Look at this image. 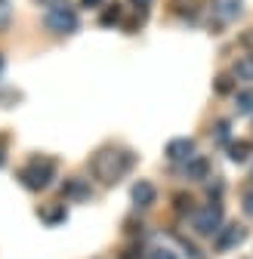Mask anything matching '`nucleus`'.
<instances>
[{
  "mask_svg": "<svg viewBox=\"0 0 253 259\" xmlns=\"http://www.w3.org/2000/svg\"><path fill=\"white\" fill-rule=\"evenodd\" d=\"M130 167H133V154H130V151H111V148H108V151H99L96 157H93V164H90L93 176L102 179L105 185L117 182Z\"/></svg>",
  "mask_w": 253,
  "mask_h": 259,
  "instance_id": "f257e3e1",
  "label": "nucleus"
},
{
  "mask_svg": "<svg viewBox=\"0 0 253 259\" xmlns=\"http://www.w3.org/2000/svg\"><path fill=\"white\" fill-rule=\"evenodd\" d=\"M56 176V160L53 157H34V160H28V164L19 170V182L31 191H40L53 182Z\"/></svg>",
  "mask_w": 253,
  "mask_h": 259,
  "instance_id": "f03ea898",
  "label": "nucleus"
},
{
  "mask_svg": "<svg viewBox=\"0 0 253 259\" xmlns=\"http://www.w3.org/2000/svg\"><path fill=\"white\" fill-rule=\"evenodd\" d=\"M219 225H223V207L219 204H207L192 216V229L198 235H216Z\"/></svg>",
  "mask_w": 253,
  "mask_h": 259,
  "instance_id": "7ed1b4c3",
  "label": "nucleus"
},
{
  "mask_svg": "<svg viewBox=\"0 0 253 259\" xmlns=\"http://www.w3.org/2000/svg\"><path fill=\"white\" fill-rule=\"evenodd\" d=\"M44 25L53 31V34H71V31H77V13L71 7H59V10H50Z\"/></svg>",
  "mask_w": 253,
  "mask_h": 259,
  "instance_id": "20e7f679",
  "label": "nucleus"
},
{
  "mask_svg": "<svg viewBox=\"0 0 253 259\" xmlns=\"http://www.w3.org/2000/svg\"><path fill=\"white\" fill-rule=\"evenodd\" d=\"M164 154H167L170 160H192V157H195V142L188 139V136H179V139L167 142Z\"/></svg>",
  "mask_w": 253,
  "mask_h": 259,
  "instance_id": "39448f33",
  "label": "nucleus"
},
{
  "mask_svg": "<svg viewBox=\"0 0 253 259\" xmlns=\"http://www.w3.org/2000/svg\"><path fill=\"white\" fill-rule=\"evenodd\" d=\"M244 238H247V232L241 229V225H226V229H219L216 250H232V247H238Z\"/></svg>",
  "mask_w": 253,
  "mask_h": 259,
  "instance_id": "423d86ee",
  "label": "nucleus"
},
{
  "mask_svg": "<svg viewBox=\"0 0 253 259\" xmlns=\"http://www.w3.org/2000/svg\"><path fill=\"white\" fill-rule=\"evenodd\" d=\"M241 10H244L241 0H213V13H216L219 19H223V22L238 19V16H241Z\"/></svg>",
  "mask_w": 253,
  "mask_h": 259,
  "instance_id": "0eeeda50",
  "label": "nucleus"
},
{
  "mask_svg": "<svg viewBox=\"0 0 253 259\" xmlns=\"http://www.w3.org/2000/svg\"><path fill=\"white\" fill-rule=\"evenodd\" d=\"M62 194H65V198H71V201H87L93 191H90L87 179H77V176H74V179H68L65 185H62Z\"/></svg>",
  "mask_w": 253,
  "mask_h": 259,
  "instance_id": "6e6552de",
  "label": "nucleus"
},
{
  "mask_svg": "<svg viewBox=\"0 0 253 259\" xmlns=\"http://www.w3.org/2000/svg\"><path fill=\"white\" fill-rule=\"evenodd\" d=\"M154 198H157V191H154V185H151V182L139 179V182L133 185V201H136L139 207H151V204H154Z\"/></svg>",
  "mask_w": 253,
  "mask_h": 259,
  "instance_id": "1a4fd4ad",
  "label": "nucleus"
},
{
  "mask_svg": "<svg viewBox=\"0 0 253 259\" xmlns=\"http://www.w3.org/2000/svg\"><path fill=\"white\" fill-rule=\"evenodd\" d=\"M207 173H210V164H207V157H192V160L185 164V176H188V179H195V182L207 179Z\"/></svg>",
  "mask_w": 253,
  "mask_h": 259,
  "instance_id": "9d476101",
  "label": "nucleus"
},
{
  "mask_svg": "<svg viewBox=\"0 0 253 259\" xmlns=\"http://www.w3.org/2000/svg\"><path fill=\"white\" fill-rule=\"evenodd\" d=\"M235 108H238V114H253V90L235 93Z\"/></svg>",
  "mask_w": 253,
  "mask_h": 259,
  "instance_id": "9b49d317",
  "label": "nucleus"
},
{
  "mask_svg": "<svg viewBox=\"0 0 253 259\" xmlns=\"http://www.w3.org/2000/svg\"><path fill=\"white\" fill-rule=\"evenodd\" d=\"M235 74L238 80H253V56H241L235 62Z\"/></svg>",
  "mask_w": 253,
  "mask_h": 259,
  "instance_id": "f8f14e48",
  "label": "nucleus"
},
{
  "mask_svg": "<svg viewBox=\"0 0 253 259\" xmlns=\"http://www.w3.org/2000/svg\"><path fill=\"white\" fill-rule=\"evenodd\" d=\"M247 154H250V145H247V142H235V145L229 148V157L235 160V164H244Z\"/></svg>",
  "mask_w": 253,
  "mask_h": 259,
  "instance_id": "ddd939ff",
  "label": "nucleus"
},
{
  "mask_svg": "<svg viewBox=\"0 0 253 259\" xmlns=\"http://www.w3.org/2000/svg\"><path fill=\"white\" fill-rule=\"evenodd\" d=\"M99 22H102V25H114V22H120V7H117V4H108V7L102 10Z\"/></svg>",
  "mask_w": 253,
  "mask_h": 259,
  "instance_id": "4468645a",
  "label": "nucleus"
},
{
  "mask_svg": "<svg viewBox=\"0 0 253 259\" xmlns=\"http://www.w3.org/2000/svg\"><path fill=\"white\" fill-rule=\"evenodd\" d=\"M40 219H44V222H50V225L65 222V207H50V210H44V213H40Z\"/></svg>",
  "mask_w": 253,
  "mask_h": 259,
  "instance_id": "2eb2a0df",
  "label": "nucleus"
},
{
  "mask_svg": "<svg viewBox=\"0 0 253 259\" xmlns=\"http://www.w3.org/2000/svg\"><path fill=\"white\" fill-rule=\"evenodd\" d=\"M213 139H216L219 145H223V142H229V123H226V120H219V123L213 126Z\"/></svg>",
  "mask_w": 253,
  "mask_h": 259,
  "instance_id": "dca6fc26",
  "label": "nucleus"
},
{
  "mask_svg": "<svg viewBox=\"0 0 253 259\" xmlns=\"http://www.w3.org/2000/svg\"><path fill=\"white\" fill-rule=\"evenodd\" d=\"M151 259H179V256L167 247H157V250H151Z\"/></svg>",
  "mask_w": 253,
  "mask_h": 259,
  "instance_id": "f3484780",
  "label": "nucleus"
},
{
  "mask_svg": "<svg viewBox=\"0 0 253 259\" xmlns=\"http://www.w3.org/2000/svg\"><path fill=\"white\" fill-rule=\"evenodd\" d=\"M19 99V93L16 90H0V105H7V102H16ZM10 108V105H7Z\"/></svg>",
  "mask_w": 253,
  "mask_h": 259,
  "instance_id": "a211bd4d",
  "label": "nucleus"
},
{
  "mask_svg": "<svg viewBox=\"0 0 253 259\" xmlns=\"http://www.w3.org/2000/svg\"><path fill=\"white\" fill-rule=\"evenodd\" d=\"M10 22V0H0V28Z\"/></svg>",
  "mask_w": 253,
  "mask_h": 259,
  "instance_id": "6ab92c4d",
  "label": "nucleus"
},
{
  "mask_svg": "<svg viewBox=\"0 0 253 259\" xmlns=\"http://www.w3.org/2000/svg\"><path fill=\"white\" fill-rule=\"evenodd\" d=\"M232 87H235L232 77H219V80H216V93H232Z\"/></svg>",
  "mask_w": 253,
  "mask_h": 259,
  "instance_id": "aec40b11",
  "label": "nucleus"
},
{
  "mask_svg": "<svg viewBox=\"0 0 253 259\" xmlns=\"http://www.w3.org/2000/svg\"><path fill=\"white\" fill-rule=\"evenodd\" d=\"M176 210H192V198L188 194H176Z\"/></svg>",
  "mask_w": 253,
  "mask_h": 259,
  "instance_id": "412c9836",
  "label": "nucleus"
},
{
  "mask_svg": "<svg viewBox=\"0 0 253 259\" xmlns=\"http://www.w3.org/2000/svg\"><path fill=\"white\" fill-rule=\"evenodd\" d=\"M37 4L47 10H59V7H68V0H37Z\"/></svg>",
  "mask_w": 253,
  "mask_h": 259,
  "instance_id": "4be33fe9",
  "label": "nucleus"
},
{
  "mask_svg": "<svg viewBox=\"0 0 253 259\" xmlns=\"http://www.w3.org/2000/svg\"><path fill=\"white\" fill-rule=\"evenodd\" d=\"M244 213H247V216H253V191H247V194H244Z\"/></svg>",
  "mask_w": 253,
  "mask_h": 259,
  "instance_id": "5701e85b",
  "label": "nucleus"
},
{
  "mask_svg": "<svg viewBox=\"0 0 253 259\" xmlns=\"http://www.w3.org/2000/svg\"><path fill=\"white\" fill-rule=\"evenodd\" d=\"M120 259H142V256H139V250H136V247H126V250L120 253Z\"/></svg>",
  "mask_w": 253,
  "mask_h": 259,
  "instance_id": "b1692460",
  "label": "nucleus"
},
{
  "mask_svg": "<svg viewBox=\"0 0 253 259\" xmlns=\"http://www.w3.org/2000/svg\"><path fill=\"white\" fill-rule=\"evenodd\" d=\"M7 142H4V136H0V167H4L7 164V148H4Z\"/></svg>",
  "mask_w": 253,
  "mask_h": 259,
  "instance_id": "393cba45",
  "label": "nucleus"
},
{
  "mask_svg": "<svg viewBox=\"0 0 253 259\" xmlns=\"http://www.w3.org/2000/svg\"><path fill=\"white\" fill-rule=\"evenodd\" d=\"M80 4H83V7H99L102 0H80Z\"/></svg>",
  "mask_w": 253,
  "mask_h": 259,
  "instance_id": "a878e982",
  "label": "nucleus"
},
{
  "mask_svg": "<svg viewBox=\"0 0 253 259\" xmlns=\"http://www.w3.org/2000/svg\"><path fill=\"white\" fill-rule=\"evenodd\" d=\"M4 68H7V62H4V56H0V74H4Z\"/></svg>",
  "mask_w": 253,
  "mask_h": 259,
  "instance_id": "bb28decb",
  "label": "nucleus"
},
{
  "mask_svg": "<svg viewBox=\"0 0 253 259\" xmlns=\"http://www.w3.org/2000/svg\"><path fill=\"white\" fill-rule=\"evenodd\" d=\"M133 4H142V7H148V4H151V0H133Z\"/></svg>",
  "mask_w": 253,
  "mask_h": 259,
  "instance_id": "cd10ccee",
  "label": "nucleus"
}]
</instances>
